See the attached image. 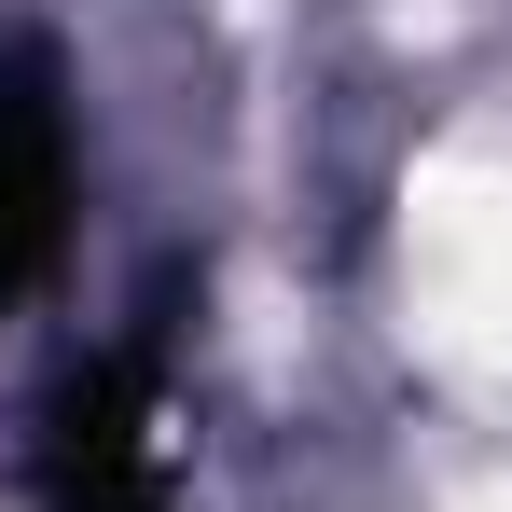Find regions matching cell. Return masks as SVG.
Returning a JSON list of instances; mask_svg holds the SVG:
<instances>
[{
    "mask_svg": "<svg viewBox=\"0 0 512 512\" xmlns=\"http://www.w3.org/2000/svg\"><path fill=\"white\" fill-rule=\"evenodd\" d=\"M42 499L56 512H167V443H153V360L111 346L42 416Z\"/></svg>",
    "mask_w": 512,
    "mask_h": 512,
    "instance_id": "cell-1",
    "label": "cell"
},
{
    "mask_svg": "<svg viewBox=\"0 0 512 512\" xmlns=\"http://www.w3.org/2000/svg\"><path fill=\"white\" fill-rule=\"evenodd\" d=\"M56 236H70V97L42 42H14L0 56V305L56 263Z\"/></svg>",
    "mask_w": 512,
    "mask_h": 512,
    "instance_id": "cell-2",
    "label": "cell"
}]
</instances>
